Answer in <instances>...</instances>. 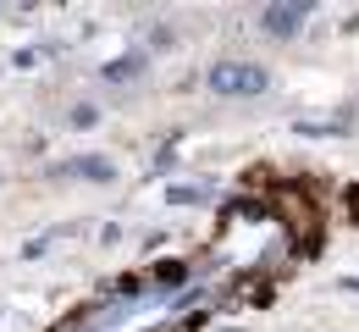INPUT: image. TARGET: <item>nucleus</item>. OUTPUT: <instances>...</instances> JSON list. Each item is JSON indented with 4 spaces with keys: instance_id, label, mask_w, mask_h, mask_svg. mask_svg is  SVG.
<instances>
[{
    "instance_id": "7ed1b4c3",
    "label": "nucleus",
    "mask_w": 359,
    "mask_h": 332,
    "mask_svg": "<svg viewBox=\"0 0 359 332\" xmlns=\"http://www.w3.org/2000/svg\"><path fill=\"white\" fill-rule=\"evenodd\" d=\"M55 178H89V183H111V178H116V166H111L105 155H78V161H61V166H55Z\"/></svg>"
},
{
    "instance_id": "20e7f679",
    "label": "nucleus",
    "mask_w": 359,
    "mask_h": 332,
    "mask_svg": "<svg viewBox=\"0 0 359 332\" xmlns=\"http://www.w3.org/2000/svg\"><path fill=\"white\" fill-rule=\"evenodd\" d=\"M138 72H144V55H122V61L105 67V84H128V78H138Z\"/></svg>"
},
{
    "instance_id": "f03ea898",
    "label": "nucleus",
    "mask_w": 359,
    "mask_h": 332,
    "mask_svg": "<svg viewBox=\"0 0 359 332\" xmlns=\"http://www.w3.org/2000/svg\"><path fill=\"white\" fill-rule=\"evenodd\" d=\"M310 11H315V0H287V6H266L260 22H266V34H282V39H287V34H299V22H304Z\"/></svg>"
},
{
    "instance_id": "f257e3e1",
    "label": "nucleus",
    "mask_w": 359,
    "mask_h": 332,
    "mask_svg": "<svg viewBox=\"0 0 359 332\" xmlns=\"http://www.w3.org/2000/svg\"><path fill=\"white\" fill-rule=\"evenodd\" d=\"M210 89L232 100H249V95H266L271 89V72L260 61H216L210 67Z\"/></svg>"
}]
</instances>
